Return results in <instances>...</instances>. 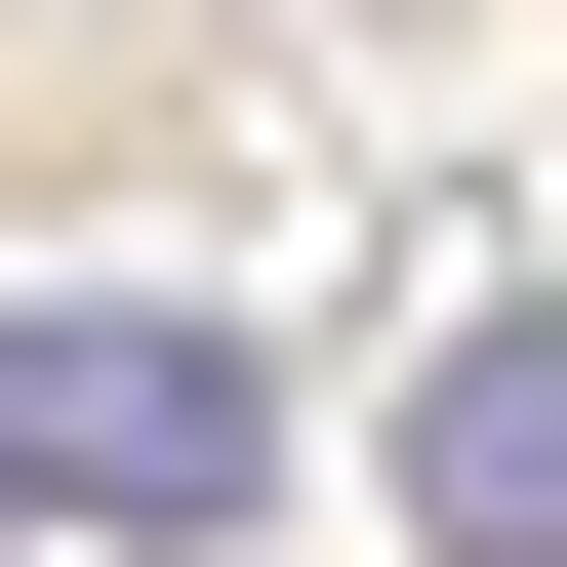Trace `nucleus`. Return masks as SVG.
<instances>
[{"label": "nucleus", "mask_w": 567, "mask_h": 567, "mask_svg": "<svg viewBox=\"0 0 567 567\" xmlns=\"http://www.w3.org/2000/svg\"><path fill=\"white\" fill-rule=\"evenodd\" d=\"M0 486H41V527H244L284 486V365L163 324V284H0Z\"/></svg>", "instance_id": "f257e3e1"}, {"label": "nucleus", "mask_w": 567, "mask_h": 567, "mask_svg": "<svg viewBox=\"0 0 567 567\" xmlns=\"http://www.w3.org/2000/svg\"><path fill=\"white\" fill-rule=\"evenodd\" d=\"M405 527L446 567H567V324H446V365H405Z\"/></svg>", "instance_id": "f03ea898"}]
</instances>
